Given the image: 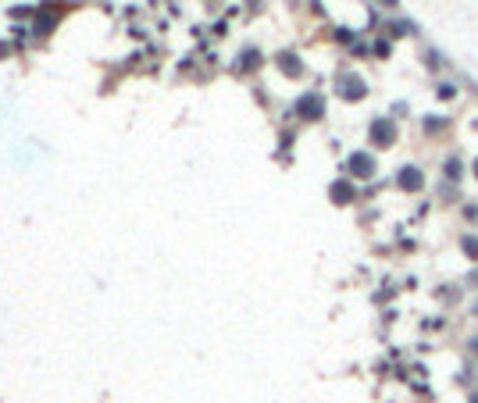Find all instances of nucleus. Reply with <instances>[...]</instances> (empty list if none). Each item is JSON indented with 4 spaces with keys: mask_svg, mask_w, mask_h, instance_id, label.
<instances>
[{
    "mask_svg": "<svg viewBox=\"0 0 478 403\" xmlns=\"http://www.w3.org/2000/svg\"><path fill=\"white\" fill-rule=\"evenodd\" d=\"M389 139H393V125H389L386 118H379V122L371 125V143H375V147H389Z\"/></svg>",
    "mask_w": 478,
    "mask_h": 403,
    "instance_id": "nucleus-1",
    "label": "nucleus"
},
{
    "mask_svg": "<svg viewBox=\"0 0 478 403\" xmlns=\"http://www.w3.org/2000/svg\"><path fill=\"white\" fill-rule=\"evenodd\" d=\"M453 93H457V86H453V82H443V86L435 89V96H443V100H450Z\"/></svg>",
    "mask_w": 478,
    "mask_h": 403,
    "instance_id": "nucleus-6",
    "label": "nucleus"
},
{
    "mask_svg": "<svg viewBox=\"0 0 478 403\" xmlns=\"http://www.w3.org/2000/svg\"><path fill=\"white\" fill-rule=\"evenodd\" d=\"M425 129H428V132H439V129H443V122H435V118H428V122H425Z\"/></svg>",
    "mask_w": 478,
    "mask_h": 403,
    "instance_id": "nucleus-9",
    "label": "nucleus"
},
{
    "mask_svg": "<svg viewBox=\"0 0 478 403\" xmlns=\"http://www.w3.org/2000/svg\"><path fill=\"white\" fill-rule=\"evenodd\" d=\"M417 186H421V171H417V168H403V171H400V189L414 193Z\"/></svg>",
    "mask_w": 478,
    "mask_h": 403,
    "instance_id": "nucleus-2",
    "label": "nucleus"
},
{
    "mask_svg": "<svg viewBox=\"0 0 478 403\" xmlns=\"http://www.w3.org/2000/svg\"><path fill=\"white\" fill-rule=\"evenodd\" d=\"M446 171H450V178H461V161H450V164H446Z\"/></svg>",
    "mask_w": 478,
    "mask_h": 403,
    "instance_id": "nucleus-8",
    "label": "nucleus"
},
{
    "mask_svg": "<svg viewBox=\"0 0 478 403\" xmlns=\"http://www.w3.org/2000/svg\"><path fill=\"white\" fill-rule=\"evenodd\" d=\"M475 171H478V161H475Z\"/></svg>",
    "mask_w": 478,
    "mask_h": 403,
    "instance_id": "nucleus-11",
    "label": "nucleus"
},
{
    "mask_svg": "<svg viewBox=\"0 0 478 403\" xmlns=\"http://www.w3.org/2000/svg\"><path fill=\"white\" fill-rule=\"evenodd\" d=\"M471 403H478V396H471Z\"/></svg>",
    "mask_w": 478,
    "mask_h": 403,
    "instance_id": "nucleus-10",
    "label": "nucleus"
},
{
    "mask_svg": "<svg viewBox=\"0 0 478 403\" xmlns=\"http://www.w3.org/2000/svg\"><path fill=\"white\" fill-rule=\"evenodd\" d=\"M300 111H307L311 118H318V114H321V100H318V96H307V100H300Z\"/></svg>",
    "mask_w": 478,
    "mask_h": 403,
    "instance_id": "nucleus-4",
    "label": "nucleus"
},
{
    "mask_svg": "<svg viewBox=\"0 0 478 403\" xmlns=\"http://www.w3.org/2000/svg\"><path fill=\"white\" fill-rule=\"evenodd\" d=\"M461 246H464V253H468V257H478V239L464 236V239H461Z\"/></svg>",
    "mask_w": 478,
    "mask_h": 403,
    "instance_id": "nucleus-5",
    "label": "nucleus"
},
{
    "mask_svg": "<svg viewBox=\"0 0 478 403\" xmlns=\"http://www.w3.org/2000/svg\"><path fill=\"white\" fill-rule=\"evenodd\" d=\"M350 171H357L361 178H368V175L375 171V161H371L368 154H353V161H350Z\"/></svg>",
    "mask_w": 478,
    "mask_h": 403,
    "instance_id": "nucleus-3",
    "label": "nucleus"
},
{
    "mask_svg": "<svg viewBox=\"0 0 478 403\" xmlns=\"http://www.w3.org/2000/svg\"><path fill=\"white\" fill-rule=\"evenodd\" d=\"M335 196H339V200H350V186L339 182V186H335Z\"/></svg>",
    "mask_w": 478,
    "mask_h": 403,
    "instance_id": "nucleus-7",
    "label": "nucleus"
}]
</instances>
